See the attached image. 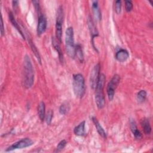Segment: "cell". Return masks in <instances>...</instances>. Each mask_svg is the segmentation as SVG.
<instances>
[{
  "mask_svg": "<svg viewBox=\"0 0 153 153\" xmlns=\"http://www.w3.org/2000/svg\"><path fill=\"white\" fill-rule=\"evenodd\" d=\"M34 82V71L29 56L25 55L23 60V85L28 89L32 87Z\"/></svg>",
  "mask_w": 153,
  "mask_h": 153,
  "instance_id": "obj_1",
  "label": "cell"
},
{
  "mask_svg": "<svg viewBox=\"0 0 153 153\" xmlns=\"http://www.w3.org/2000/svg\"><path fill=\"white\" fill-rule=\"evenodd\" d=\"M106 78L103 74H100L99 79L95 88V102L98 109H103L106 104L103 89Z\"/></svg>",
  "mask_w": 153,
  "mask_h": 153,
  "instance_id": "obj_2",
  "label": "cell"
},
{
  "mask_svg": "<svg viewBox=\"0 0 153 153\" xmlns=\"http://www.w3.org/2000/svg\"><path fill=\"white\" fill-rule=\"evenodd\" d=\"M72 85L74 94L78 98H82L85 92V80L83 75L81 74L73 75Z\"/></svg>",
  "mask_w": 153,
  "mask_h": 153,
  "instance_id": "obj_3",
  "label": "cell"
},
{
  "mask_svg": "<svg viewBox=\"0 0 153 153\" xmlns=\"http://www.w3.org/2000/svg\"><path fill=\"white\" fill-rule=\"evenodd\" d=\"M65 48L67 54L71 58L75 57V45L74 43V34L73 27L70 26L65 32Z\"/></svg>",
  "mask_w": 153,
  "mask_h": 153,
  "instance_id": "obj_4",
  "label": "cell"
},
{
  "mask_svg": "<svg viewBox=\"0 0 153 153\" xmlns=\"http://www.w3.org/2000/svg\"><path fill=\"white\" fill-rule=\"evenodd\" d=\"M64 18V13L62 6H60L58 8L56 21V38L57 41L62 42V23Z\"/></svg>",
  "mask_w": 153,
  "mask_h": 153,
  "instance_id": "obj_5",
  "label": "cell"
},
{
  "mask_svg": "<svg viewBox=\"0 0 153 153\" xmlns=\"http://www.w3.org/2000/svg\"><path fill=\"white\" fill-rule=\"evenodd\" d=\"M120 81V76L118 74H115L111 79L109 81L106 87V91L108 99L112 101L114 97L115 91Z\"/></svg>",
  "mask_w": 153,
  "mask_h": 153,
  "instance_id": "obj_6",
  "label": "cell"
},
{
  "mask_svg": "<svg viewBox=\"0 0 153 153\" xmlns=\"http://www.w3.org/2000/svg\"><path fill=\"white\" fill-rule=\"evenodd\" d=\"M33 144V141L31 140L28 137L26 138H23L17 142L14 143L13 145L10 146L8 148H7L5 150L6 152H9L15 149H22V148H25L29 146H32Z\"/></svg>",
  "mask_w": 153,
  "mask_h": 153,
  "instance_id": "obj_7",
  "label": "cell"
},
{
  "mask_svg": "<svg viewBox=\"0 0 153 153\" xmlns=\"http://www.w3.org/2000/svg\"><path fill=\"white\" fill-rule=\"evenodd\" d=\"M100 66L99 63L96 64L91 70L90 73V87L93 90H95L96 88L99 76H100Z\"/></svg>",
  "mask_w": 153,
  "mask_h": 153,
  "instance_id": "obj_8",
  "label": "cell"
},
{
  "mask_svg": "<svg viewBox=\"0 0 153 153\" xmlns=\"http://www.w3.org/2000/svg\"><path fill=\"white\" fill-rule=\"evenodd\" d=\"M87 25H88L89 31H90V35H91V36L92 46H93V48L96 51H98L97 50L96 47L94 46V38L99 35V32H98L97 27H96V26L94 24V21H93V19L91 18V16H88V17L87 19Z\"/></svg>",
  "mask_w": 153,
  "mask_h": 153,
  "instance_id": "obj_9",
  "label": "cell"
},
{
  "mask_svg": "<svg viewBox=\"0 0 153 153\" xmlns=\"http://www.w3.org/2000/svg\"><path fill=\"white\" fill-rule=\"evenodd\" d=\"M38 25L36 28V32L38 36L41 35L46 30L47 22V19L45 16L41 13L38 14Z\"/></svg>",
  "mask_w": 153,
  "mask_h": 153,
  "instance_id": "obj_10",
  "label": "cell"
},
{
  "mask_svg": "<svg viewBox=\"0 0 153 153\" xmlns=\"http://www.w3.org/2000/svg\"><path fill=\"white\" fill-rule=\"evenodd\" d=\"M91 8L94 19L96 21H100L102 19V14L100 8L99 7V4L97 1H92Z\"/></svg>",
  "mask_w": 153,
  "mask_h": 153,
  "instance_id": "obj_11",
  "label": "cell"
},
{
  "mask_svg": "<svg viewBox=\"0 0 153 153\" xmlns=\"http://www.w3.org/2000/svg\"><path fill=\"white\" fill-rule=\"evenodd\" d=\"M115 57L118 62H124L128 59L129 53L127 50L121 48L116 52Z\"/></svg>",
  "mask_w": 153,
  "mask_h": 153,
  "instance_id": "obj_12",
  "label": "cell"
},
{
  "mask_svg": "<svg viewBox=\"0 0 153 153\" xmlns=\"http://www.w3.org/2000/svg\"><path fill=\"white\" fill-rule=\"evenodd\" d=\"M52 45L54 47V48L56 50V51L57 52L59 55V59L61 63H63L64 58H63V54L62 51V49L60 46V42L57 41L56 37H52Z\"/></svg>",
  "mask_w": 153,
  "mask_h": 153,
  "instance_id": "obj_13",
  "label": "cell"
},
{
  "mask_svg": "<svg viewBox=\"0 0 153 153\" xmlns=\"http://www.w3.org/2000/svg\"><path fill=\"white\" fill-rule=\"evenodd\" d=\"M91 120L96 127V128L97 131L99 133V134L103 139H106V137H107L106 133L105 131V130L103 129V128L102 127V126L100 125V124L99 123V122L97 120V118L95 117H92Z\"/></svg>",
  "mask_w": 153,
  "mask_h": 153,
  "instance_id": "obj_14",
  "label": "cell"
},
{
  "mask_svg": "<svg viewBox=\"0 0 153 153\" xmlns=\"http://www.w3.org/2000/svg\"><path fill=\"white\" fill-rule=\"evenodd\" d=\"M130 129L136 139H141L142 138V134L140 133V131L137 129L136 122L134 120L131 119L130 121Z\"/></svg>",
  "mask_w": 153,
  "mask_h": 153,
  "instance_id": "obj_15",
  "label": "cell"
},
{
  "mask_svg": "<svg viewBox=\"0 0 153 153\" xmlns=\"http://www.w3.org/2000/svg\"><path fill=\"white\" fill-rule=\"evenodd\" d=\"M8 17H9V20L11 22V23L12 24V25L16 28V29L18 31V32L20 33V35H21V36L23 38V39H25V36L23 33V32H22V30H21V28L20 27L18 23L17 22V21L16 20L14 17V15L13 14L12 12H9L8 13Z\"/></svg>",
  "mask_w": 153,
  "mask_h": 153,
  "instance_id": "obj_16",
  "label": "cell"
},
{
  "mask_svg": "<svg viewBox=\"0 0 153 153\" xmlns=\"http://www.w3.org/2000/svg\"><path fill=\"white\" fill-rule=\"evenodd\" d=\"M85 121H82L78 126L75 127V128H74V133L76 136H83L85 134Z\"/></svg>",
  "mask_w": 153,
  "mask_h": 153,
  "instance_id": "obj_17",
  "label": "cell"
},
{
  "mask_svg": "<svg viewBox=\"0 0 153 153\" xmlns=\"http://www.w3.org/2000/svg\"><path fill=\"white\" fill-rule=\"evenodd\" d=\"M140 124L144 133L147 135L150 134L152 130H151V126L149 119L147 118H142L140 121Z\"/></svg>",
  "mask_w": 153,
  "mask_h": 153,
  "instance_id": "obj_18",
  "label": "cell"
},
{
  "mask_svg": "<svg viewBox=\"0 0 153 153\" xmlns=\"http://www.w3.org/2000/svg\"><path fill=\"white\" fill-rule=\"evenodd\" d=\"M27 39H28V42H29V44L30 47V48L33 52V53L34 54V55L35 56L36 58L37 59L38 62L41 64V56H40V54H39V53L36 48V47L35 46V45L34 44V43L33 42L32 40L30 39V38L28 37L27 36Z\"/></svg>",
  "mask_w": 153,
  "mask_h": 153,
  "instance_id": "obj_19",
  "label": "cell"
},
{
  "mask_svg": "<svg viewBox=\"0 0 153 153\" xmlns=\"http://www.w3.org/2000/svg\"><path fill=\"white\" fill-rule=\"evenodd\" d=\"M38 114L39 119L41 121H43L45 120V105L44 102H41L38 106Z\"/></svg>",
  "mask_w": 153,
  "mask_h": 153,
  "instance_id": "obj_20",
  "label": "cell"
},
{
  "mask_svg": "<svg viewBox=\"0 0 153 153\" xmlns=\"http://www.w3.org/2000/svg\"><path fill=\"white\" fill-rule=\"evenodd\" d=\"M75 56L78 58L80 63H82L84 61V53L82 49V47L80 44H78L75 45Z\"/></svg>",
  "mask_w": 153,
  "mask_h": 153,
  "instance_id": "obj_21",
  "label": "cell"
},
{
  "mask_svg": "<svg viewBox=\"0 0 153 153\" xmlns=\"http://www.w3.org/2000/svg\"><path fill=\"white\" fill-rule=\"evenodd\" d=\"M146 96H147V93L145 90H140L137 93V97H136L138 103H143V102H145V100H146Z\"/></svg>",
  "mask_w": 153,
  "mask_h": 153,
  "instance_id": "obj_22",
  "label": "cell"
},
{
  "mask_svg": "<svg viewBox=\"0 0 153 153\" xmlns=\"http://www.w3.org/2000/svg\"><path fill=\"white\" fill-rule=\"evenodd\" d=\"M69 110V105L67 102L63 103L59 107V112L62 115H65Z\"/></svg>",
  "mask_w": 153,
  "mask_h": 153,
  "instance_id": "obj_23",
  "label": "cell"
},
{
  "mask_svg": "<svg viewBox=\"0 0 153 153\" xmlns=\"http://www.w3.org/2000/svg\"><path fill=\"white\" fill-rule=\"evenodd\" d=\"M53 117V111L51 109H49L47 112L45 114V120L46 121V123L48 125H50L52 121V119Z\"/></svg>",
  "mask_w": 153,
  "mask_h": 153,
  "instance_id": "obj_24",
  "label": "cell"
},
{
  "mask_svg": "<svg viewBox=\"0 0 153 153\" xmlns=\"http://www.w3.org/2000/svg\"><path fill=\"white\" fill-rule=\"evenodd\" d=\"M67 144V142L66 140L63 139V140H62L59 142V143H58L56 148V150L54 151V152H59L60 151H62L64 148L66 146Z\"/></svg>",
  "mask_w": 153,
  "mask_h": 153,
  "instance_id": "obj_25",
  "label": "cell"
},
{
  "mask_svg": "<svg viewBox=\"0 0 153 153\" xmlns=\"http://www.w3.org/2000/svg\"><path fill=\"white\" fill-rule=\"evenodd\" d=\"M121 1L120 0L115 2V11L117 14H120L121 11Z\"/></svg>",
  "mask_w": 153,
  "mask_h": 153,
  "instance_id": "obj_26",
  "label": "cell"
},
{
  "mask_svg": "<svg viewBox=\"0 0 153 153\" xmlns=\"http://www.w3.org/2000/svg\"><path fill=\"white\" fill-rule=\"evenodd\" d=\"M133 3L131 1H125V8L127 12H130L133 9Z\"/></svg>",
  "mask_w": 153,
  "mask_h": 153,
  "instance_id": "obj_27",
  "label": "cell"
},
{
  "mask_svg": "<svg viewBox=\"0 0 153 153\" xmlns=\"http://www.w3.org/2000/svg\"><path fill=\"white\" fill-rule=\"evenodd\" d=\"M32 3L33 4V5L35 7V8L36 11H37L38 14H41V10H40V7L39 5V2L38 1H32Z\"/></svg>",
  "mask_w": 153,
  "mask_h": 153,
  "instance_id": "obj_28",
  "label": "cell"
},
{
  "mask_svg": "<svg viewBox=\"0 0 153 153\" xmlns=\"http://www.w3.org/2000/svg\"><path fill=\"white\" fill-rule=\"evenodd\" d=\"M4 22H3V19H2V17L1 15V36H4V33H5V30H4Z\"/></svg>",
  "mask_w": 153,
  "mask_h": 153,
  "instance_id": "obj_29",
  "label": "cell"
},
{
  "mask_svg": "<svg viewBox=\"0 0 153 153\" xmlns=\"http://www.w3.org/2000/svg\"><path fill=\"white\" fill-rule=\"evenodd\" d=\"M12 5L14 10L16 11L19 7V1H12Z\"/></svg>",
  "mask_w": 153,
  "mask_h": 153,
  "instance_id": "obj_30",
  "label": "cell"
}]
</instances>
